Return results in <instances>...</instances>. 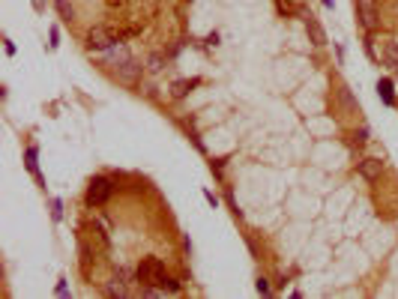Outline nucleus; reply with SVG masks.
<instances>
[{
    "label": "nucleus",
    "instance_id": "1a4fd4ad",
    "mask_svg": "<svg viewBox=\"0 0 398 299\" xmlns=\"http://www.w3.org/2000/svg\"><path fill=\"white\" fill-rule=\"evenodd\" d=\"M24 159H27V162H24L27 171H30V174L39 180V186L45 189V180H42V174H39V162H36V159H39V150H36V147H27V156H24Z\"/></svg>",
    "mask_w": 398,
    "mask_h": 299
},
{
    "label": "nucleus",
    "instance_id": "9b49d317",
    "mask_svg": "<svg viewBox=\"0 0 398 299\" xmlns=\"http://www.w3.org/2000/svg\"><path fill=\"white\" fill-rule=\"evenodd\" d=\"M105 57H108V60H114V63H123V60L129 57V51H126V45H120V42H117V45H108V48H105Z\"/></svg>",
    "mask_w": 398,
    "mask_h": 299
},
{
    "label": "nucleus",
    "instance_id": "4be33fe9",
    "mask_svg": "<svg viewBox=\"0 0 398 299\" xmlns=\"http://www.w3.org/2000/svg\"><path fill=\"white\" fill-rule=\"evenodd\" d=\"M354 138H357V141H360V144H366V141H369V129H366V126H363V129H360V132H354Z\"/></svg>",
    "mask_w": 398,
    "mask_h": 299
},
{
    "label": "nucleus",
    "instance_id": "ddd939ff",
    "mask_svg": "<svg viewBox=\"0 0 398 299\" xmlns=\"http://www.w3.org/2000/svg\"><path fill=\"white\" fill-rule=\"evenodd\" d=\"M339 99H342V105H345L348 111H360V105H357V99L351 96V87H339Z\"/></svg>",
    "mask_w": 398,
    "mask_h": 299
},
{
    "label": "nucleus",
    "instance_id": "b1692460",
    "mask_svg": "<svg viewBox=\"0 0 398 299\" xmlns=\"http://www.w3.org/2000/svg\"><path fill=\"white\" fill-rule=\"evenodd\" d=\"M57 294H60V297H66V279H60V282H57Z\"/></svg>",
    "mask_w": 398,
    "mask_h": 299
},
{
    "label": "nucleus",
    "instance_id": "aec40b11",
    "mask_svg": "<svg viewBox=\"0 0 398 299\" xmlns=\"http://www.w3.org/2000/svg\"><path fill=\"white\" fill-rule=\"evenodd\" d=\"M48 36H51V42H48V45H51V48H57V45H60V30H57V27H51V30H48Z\"/></svg>",
    "mask_w": 398,
    "mask_h": 299
},
{
    "label": "nucleus",
    "instance_id": "7ed1b4c3",
    "mask_svg": "<svg viewBox=\"0 0 398 299\" xmlns=\"http://www.w3.org/2000/svg\"><path fill=\"white\" fill-rule=\"evenodd\" d=\"M111 192H114V183L108 177H93L90 186H87V204L90 207H102L111 198Z\"/></svg>",
    "mask_w": 398,
    "mask_h": 299
},
{
    "label": "nucleus",
    "instance_id": "6e6552de",
    "mask_svg": "<svg viewBox=\"0 0 398 299\" xmlns=\"http://www.w3.org/2000/svg\"><path fill=\"white\" fill-rule=\"evenodd\" d=\"M198 84H201L198 78H192V81H186V78H183V81H174V84H171V96H174V99H186Z\"/></svg>",
    "mask_w": 398,
    "mask_h": 299
},
{
    "label": "nucleus",
    "instance_id": "6ab92c4d",
    "mask_svg": "<svg viewBox=\"0 0 398 299\" xmlns=\"http://www.w3.org/2000/svg\"><path fill=\"white\" fill-rule=\"evenodd\" d=\"M255 291H258L261 297H270V285H267V279H258V282H255Z\"/></svg>",
    "mask_w": 398,
    "mask_h": 299
},
{
    "label": "nucleus",
    "instance_id": "f03ea898",
    "mask_svg": "<svg viewBox=\"0 0 398 299\" xmlns=\"http://www.w3.org/2000/svg\"><path fill=\"white\" fill-rule=\"evenodd\" d=\"M114 75H117V81H120V84H126V87H135V84L141 81V75H144V66H141V60H135V57H126L123 63H117Z\"/></svg>",
    "mask_w": 398,
    "mask_h": 299
},
{
    "label": "nucleus",
    "instance_id": "2eb2a0df",
    "mask_svg": "<svg viewBox=\"0 0 398 299\" xmlns=\"http://www.w3.org/2000/svg\"><path fill=\"white\" fill-rule=\"evenodd\" d=\"M54 6H57V12H60V15H63L66 21H72V18H75V6H72L69 0H57Z\"/></svg>",
    "mask_w": 398,
    "mask_h": 299
},
{
    "label": "nucleus",
    "instance_id": "39448f33",
    "mask_svg": "<svg viewBox=\"0 0 398 299\" xmlns=\"http://www.w3.org/2000/svg\"><path fill=\"white\" fill-rule=\"evenodd\" d=\"M303 21H306V30H309L312 45H318V48H321V45H327V30L321 27V21H318L312 12H306V15H303Z\"/></svg>",
    "mask_w": 398,
    "mask_h": 299
},
{
    "label": "nucleus",
    "instance_id": "4468645a",
    "mask_svg": "<svg viewBox=\"0 0 398 299\" xmlns=\"http://www.w3.org/2000/svg\"><path fill=\"white\" fill-rule=\"evenodd\" d=\"M108 297H129V291H126V282L114 276V282L108 285Z\"/></svg>",
    "mask_w": 398,
    "mask_h": 299
},
{
    "label": "nucleus",
    "instance_id": "f257e3e1",
    "mask_svg": "<svg viewBox=\"0 0 398 299\" xmlns=\"http://www.w3.org/2000/svg\"><path fill=\"white\" fill-rule=\"evenodd\" d=\"M135 276H138L141 285H156V288H162V282H165V264H162L159 258H144V261L138 264Z\"/></svg>",
    "mask_w": 398,
    "mask_h": 299
},
{
    "label": "nucleus",
    "instance_id": "412c9836",
    "mask_svg": "<svg viewBox=\"0 0 398 299\" xmlns=\"http://www.w3.org/2000/svg\"><path fill=\"white\" fill-rule=\"evenodd\" d=\"M204 198H207V204H210V207H213V210H216V207H219V198H216V195H213V192H210V189H204Z\"/></svg>",
    "mask_w": 398,
    "mask_h": 299
},
{
    "label": "nucleus",
    "instance_id": "0eeeda50",
    "mask_svg": "<svg viewBox=\"0 0 398 299\" xmlns=\"http://www.w3.org/2000/svg\"><path fill=\"white\" fill-rule=\"evenodd\" d=\"M354 6H357V15H360L363 27H366V30H375V27H378V15H375V9H372L369 3H363V0H357Z\"/></svg>",
    "mask_w": 398,
    "mask_h": 299
},
{
    "label": "nucleus",
    "instance_id": "423d86ee",
    "mask_svg": "<svg viewBox=\"0 0 398 299\" xmlns=\"http://www.w3.org/2000/svg\"><path fill=\"white\" fill-rule=\"evenodd\" d=\"M357 171H360L366 180L375 183V180L384 174V162H381V159H363V162H357Z\"/></svg>",
    "mask_w": 398,
    "mask_h": 299
},
{
    "label": "nucleus",
    "instance_id": "393cba45",
    "mask_svg": "<svg viewBox=\"0 0 398 299\" xmlns=\"http://www.w3.org/2000/svg\"><path fill=\"white\" fill-rule=\"evenodd\" d=\"M333 3H336V0H324V6H327V9H333Z\"/></svg>",
    "mask_w": 398,
    "mask_h": 299
},
{
    "label": "nucleus",
    "instance_id": "a211bd4d",
    "mask_svg": "<svg viewBox=\"0 0 398 299\" xmlns=\"http://www.w3.org/2000/svg\"><path fill=\"white\" fill-rule=\"evenodd\" d=\"M162 291H168V294H177V291H180V285H177L174 279H168V276H165V282H162Z\"/></svg>",
    "mask_w": 398,
    "mask_h": 299
},
{
    "label": "nucleus",
    "instance_id": "5701e85b",
    "mask_svg": "<svg viewBox=\"0 0 398 299\" xmlns=\"http://www.w3.org/2000/svg\"><path fill=\"white\" fill-rule=\"evenodd\" d=\"M3 51L12 57V54H15V42H12V39H3Z\"/></svg>",
    "mask_w": 398,
    "mask_h": 299
},
{
    "label": "nucleus",
    "instance_id": "20e7f679",
    "mask_svg": "<svg viewBox=\"0 0 398 299\" xmlns=\"http://www.w3.org/2000/svg\"><path fill=\"white\" fill-rule=\"evenodd\" d=\"M90 51H105L108 45H114V36L105 30V27H93L90 33H87V42H84Z\"/></svg>",
    "mask_w": 398,
    "mask_h": 299
},
{
    "label": "nucleus",
    "instance_id": "dca6fc26",
    "mask_svg": "<svg viewBox=\"0 0 398 299\" xmlns=\"http://www.w3.org/2000/svg\"><path fill=\"white\" fill-rule=\"evenodd\" d=\"M147 69H150L153 75H156V72H162V69H165V57H162V54H150V60H147Z\"/></svg>",
    "mask_w": 398,
    "mask_h": 299
},
{
    "label": "nucleus",
    "instance_id": "f8f14e48",
    "mask_svg": "<svg viewBox=\"0 0 398 299\" xmlns=\"http://www.w3.org/2000/svg\"><path fill=\"white\" fill-rule=\"evenodd\" d=\"M378 93H381V99H384L387 105H396V96H393V81H390V78H381V81H378Z\"/></svg>",
    "mask_w": 398,
    "mask_h": 299
},
{
    "label": "nucleus",
    "instance_id": "f3484780",
    "mask_svg": "<svg viewBox=\"0 0 398 299\" xmlns=\"http://www.w3.org/2000/svg\"><path fill=\"white\" fill-rule=\"evenodd\" d=\"M51 219H54V222L63 219V204H60V201H51Z\"/></svg>",
    "mask_w": 398,
    "mask_h": 299
},
{
    "label": "nucleus",
    "instance_id": "9d476101",
    "mask_svg": "<svg viewBox=\"0 0 398 299\" xmlns=\"http://www.w3.org/2000/svg\"><path fill=\"white\" fill-rule=\"evenodd\" d=\"M381 57H384V63H387L390 69H398V42H393V39L384 42V54H381Z\"/></svg>",
    "mask_w": 398,
    "mask_h": 299
}]
</instances>
